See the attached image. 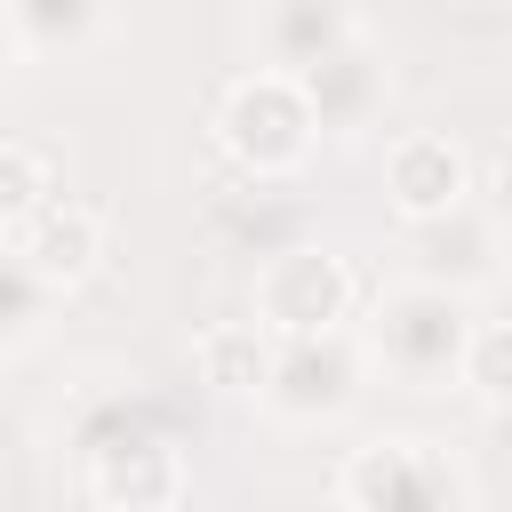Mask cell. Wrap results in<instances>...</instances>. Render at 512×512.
<instances>
[{
	"mask_svg": "<svg viewBox=\"0 0 512 512\" xmlns=\"http://www.w3.org/2000/svg\"><path fill=\"white\" fill-rule=\"evenodd\" d=\"M344 512H464V472L432 440H368L336 472Z\"/></svg>",
	"mask_w": 512,
	"mask_h": 512,
	"instance_id": "obj_6",
	"label": "cell"
},
{
	"mask_svg": "<svg viewBox=\"0 0 512 512\" xmlns=\"http://www.w3.org/2000/svg\"><path fill=\"white\" fill-rule=\"evenodd\" d=\"M504 232H512V224L480 216L472 200H464L456 216H440V224H416V280L456 288V296L504 280Z\"/></svg>",
	"mask_w": 512,
	"mask_h": 512,
	"instance_id": "obj_9",
	"label": "cell"
},
{
	"mask_svg": "<svg viewBox=\"0 0 512 512\" xmlns=\"http://www.w3.org/2000/svg\"><path fill=\"white\" fill-rule=\"evenodd\" d=\"M312 136H320V112H312V96H304L296 72H272V64H264V72L232 80L224 104H216V144H224L248 176H288V168H304Z\"/></svg>",
	"mask_w": 512,
	"mask_h": 512,
	"instance_id": "obj_3",
	"label": "cell"
},
{
	"mask_svg": "<svg viewBox=\"0 0 512 512\" xmlns=\"http://www.w3.org/2000/svg\"><path fill=\"white\" fill-rule=\"evenodd\" d=\"M192 360H200V376H208L216 392H256V400H264L272 360H280V336H272L264 320H216V328L192 336Z\"/></svg>",
	"mask_w": 512,
	"mask_h": 512,
	"instance_id": "obj_12",
	"label": "cell"
},
{
	"mask_svg": "<svg viewBox=\"0 0 512 512\" xmlns=\"http://www.w3.org/2000/svg\"><path fill=\"white\" fill-rule=\"evenodd\" d=\"M384 200H392L400 224H440V216H456V208L472 200V160H464V144L440 136V128L400 136V144L384 152Z\"/></svg>",
	"mask_w": 512,
	"mask_h": 512,
	"instance_id": "obj_7",
	"label": "cell"
},
{
	"mask_svg": "<svg viewBox=\"0 0 512 512\" xmlns=\"http://www.w3.org/2000/svg\"><path fill=\"white\" fill-rule=\"evenodd\" d=\"M304 96H312V112H320V136H360V128L384 120L392 72H384V56H376L368 40H352L344 56H328V64L304 72Z\"/></svg>",
	"mask_w": 512,
	"mask_h": 512,
	"instance_id": "obj_11",
	"label": "cell"
},
{
	"mask_svg": "<svg viewBox=\"0 0 512 512\" xmlns=\"http://www.w3.org/2000/svg\"><path fill=\"white\" fill-rule=\"evenodd\" d=\"M48 200H64V192H56V168H48L24 136H8V144H0V216H8V232L32 224Z\"/></svg>",
	"mask_w": 512,
	"mask_h": 512,
	"instance_id": "obj_14",
	"label": "cell"
},
{
	"mask_svg": "<svg viewBox=\"0 0 512 512\" xmlns=\"http://www.w3.org/2000/svg\"><path fill=\"white\" fill-rule=\"evenodd\" d=\"M96 32H104V0H8V40H16V64L80 56Z\"/></svg>",
	"mask_w": 512,
	"mask_h": 512,
	"instance_id": "obj_13",
	"label": "cell"
},
{
	"mask_svg": "<svg viewBox=\"0 0 512 512\" xmlns=\"http://www.w3.org/2000/svg\"><path fill=\"white\" fill-rule=\"evenodd\" d=\"M256 40H264V64H272V72H296V80H304L312 64L344 56V48L368 40V32H360V8H352V0H264Z\"/></svg>",
	"mask_w": 512,
	"mask_h": 512,
	"instance_id": "obj_10",
	"label": "cell"
},
{
	"mask_svg": "<svg viewBox=\"0 0 512 512\" xmlns=\"http://www.w3.org/2000/svg\"><path fill=\"white\" fill-rule=\"evenodd\" d=\"M472 312L456 288H432V280H400L376 296L368 312V352L384 376L400 384H464V352H472Z\"/></svg>",
	"mask_w": 512,
	"mask_h": 512,
	"instance_id": "obj_2",
	"label": "cell"
},
{
	"mask_svg": "<svg viewBox=\"0 0 512 512\" xmlns=\"http://www.w3.org/2000/svg\"><path fill=\"white\" fill-rule=\"evenodd\" d=\"M504 272H512V232H504Z\"/></svg>",
	"mask_w": 512,
	"mask_h": 512,
	"instance_id": "obj_17",
	"label": "cell"
},
{
	"mask_svg": "<svg viewBox=\"0 0 512 512\" xmlns=\"http://www.w3.org/2000/svg\"><path fill=\"white\" fill-rule=\"evenodd\" d=\"M352 304H360V280L336 248H272L264 272H256V320L280 344L352 328Z\"/></svg>",
	"mask_w": 512,
	"mask_h": 512,
	"instance_id": "obj_5",
	"label": "cell"
},
{
	"mask_svg": "<svg viewBox=\"0 0 512 512\" xmlns=\"http://www.w3.org/2000/svg\"><path fill=\"white\" fill-rule=\"evenodd\" d=\"M72 456H80V488L96 512H176V496H184V456H176L168 424L152 416V400H136V392L80 400Z\"/></svg>",
	"mask_w": 512,
	"mask_h": 512,
	"instance_id": "obj_1",
	"label": "cell"
},
{
	"mask_svg": "<svg viewBox=\"0 0 512 512\" xmlns=\"http://www.w3.org/2000/svg\"><path fill=\"white\" fill-rule=\"evenodd\" d=\"M48 296H56V288H48V280H32L16 256L0 264V344H8V352H24V344L40 336V312H48Z\"/></svg>",
	"mask_w": 512,
	"mask_h": 512,
	"instance_id": "obj_16",
	"label": "cell"
},
{
	"mask_svg": "<svg viewBox=\"0 0 512 512\" xmlns=\"http://www.w3.org/2000/svg\"><path fill=\"white\" fill-rule=\"evenodd\" d=\"M368 376H376L368 336H352V328L296 336V344H280V360H272L264 408H272L280 424H336V416H352V408H360Z\"/></svg>",
	"mask_w": 512,
	"mask_h": 512,
	"instance_id": "obj_4",
	"label": "cell"
},
{
	"mask_svg": "<svg viewBox=\"0 0 512 512\" xmlns=\"http://www.w3.org/2000/svg\"><path fill=\"white\" fill-rule=\"evenodd\" d=\"M8 256H16L32 280H48V288L64 296V288H80V280L96 272V256H104V216L80 208V200H48L32 224L8 232Z\"/></svg>",
	"mask_w": 512,
	"mask_h": 512,
	"instance_id": "obj_8",
	"label": "cell"
},
{
	"mask_svg": "<svg viewBox=\"0 0 512 512\" xmlns=\"http://www.w3.org/2000/svg\"><path fill=\"white\" fill-rule=\"evenodd\" d=\"M464 392L488 408H512V320H480L464 352Z\"/></svg>",
	"mask_w": 512,
	"mask_h": 512,
	"instance_id": "obj_15",
	"label": "cell"
}]
</instances>
